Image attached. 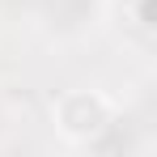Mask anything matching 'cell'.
<instances>
[{
    "label": "cell",
    "instance_id": "cell-1",
    "mask_svg": "<svg viewBox=\"0 0 157 157\" xmlns=\"http://www.w3.org/2000/svg\"><path fill=\"white\" fill-rule=\"evenodd\" d=\"M106 119H110V102L98 98V94H68L59 102V128L68 132V136H77V140L102 132Z\"/></svg>",
    "mask_w": 157,
    "mask_h": 157
}]
</instances>
